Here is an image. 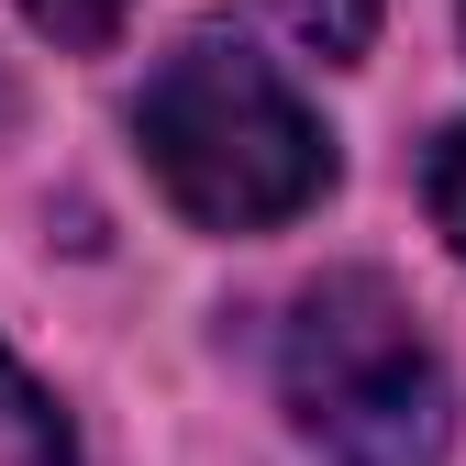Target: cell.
I'll return each instance as SVG.
<instances>
[{
    "instance_id": "6da1fadb",
    "label": "cell",
    "mask_w": 466,
    "mask_h": 466,
    "mask_svg": "<svg viewBox=\"0 0 466 466\" xmlns=\"http://www.w3.org/2000/svg\"><path fill=\"white\" fill-rule=\"evenodd\" d=\"M134 134H145L156 189L189 222H211V233H267V222L311 211L333 189V145L300 111V89H289L267 56L222 45V34H189L145 78Z\"/></svg>"
},
{
    "instance_id": "7a4b0ae2",
    "label": "cell",
    "mask_w": 466,
    "mask_h": 466,
    "mask_svg": "<svg viewBox=\"0 0 466 466\" xmlns=\"http://www.w3.org/2000/svg\"><path fill=\"white\" fill-rule=\"evenodd\" d=\"M278 389L333 466H433L444 455V356L378 267H333L289 300Z\"/></svg>"
},
{
    "instance_id": "3957f363",
    "label": "cell",
    "mask_w": 466,
    "mask_h": 466,
    "mask_svg": "<svg viewBox=\"0 0 466 466\" xmlns=\"http://www.w3.org/2000/svg\"><path fill=\"white\" fill-rule=\"evenodd\" d=\"M0 466H67V422H56V400L12 367V344H0Z\"/></svg>"
},
{
    "instance_id": "277c9868",
    "label": "cell",
    "mask_w": 466,
    "mask_h": 466,
    "mask_svg": "<svg viewBox=\"0 0 466 466\" xmlns=\"http://www.w3.org/2000/svg\"><path fill=\"white\" fill-rule=\"evenodd\" d=\"M267 12H278L289 45L333 56V67H344V56H367V34H378V0H267Z\"/></svg>"
},
{
    "instance_id": "5b68a950",
    "label": "cell",
    "mask_w": 466,
    "mask_h": 466,
    "mask_svg": "<svg viewBox=\"0 0 466 466\" xmlns=\"http://www.w3.org/2000/svg\"><path fill=\"white\" fill-rule=\"evenodd\" d=\"M23 12H34V34H56V45H111V34H123V12H134V0H23Z\"/></svg>"
},
{
    "instance_id": "8992f818",
    "label": "cell",
    "mask_w": 466,
    "mask_h": 466,
    "mask_svg": "<svg viewBox=\"0 0 466 466\" xmlns=\"http://www.w3.org/2000/svg\"><path fill=\"white\" fill-rule=\"evenodd\" d=\"M433 222L455 233V256H466V123L433 145Z\"/></svg>"
},
{
    "instance_id": "52a82bcc",
    "label": "cell",
    "mask_w": 466,
    "mask_h": 466,
    "mask_svg": "<svg viewBox=\"0 0 466 466\" xmlns=\"http://www.w3.org/2000/svg\"><path fill=\"white\" fill-rule=\"evenodd\" d=\"M0 123H12V89H0Z\"/></svg>"
}]
</instances>
